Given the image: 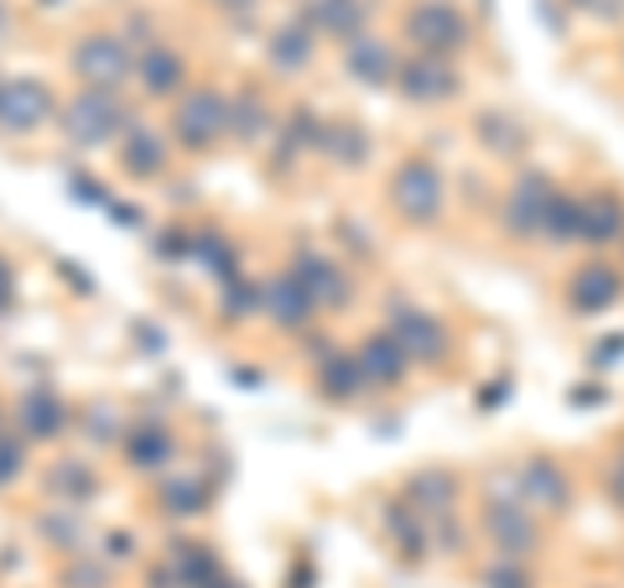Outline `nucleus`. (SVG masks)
Masks as SVG:
<instances>
[{
    "instance_id": "obj_21",
    "label": "nucleus",
    "mask_w": 624,
    "mask_h": 588,
    "mask_svg": "<svg viewBox=\"0 0 624 588\" xmlns=\"http://www.w3.org/2000/svg\"><path fill=\"white\" fill-rule=\"evenodd\" d=\"M11 308V271H5V260H0V313Z\"/></svg>"
},
{
    "instance_id": "obj_2",
    "label": "nucleus",
    "mask_w": 624,
    "mask_h": 588,
    "mask_svg": "<svg viewBox=\"0 0 624 588\" xmlns=\"http://www.w3.org/2000/svg\"><path fill=\"white\" fill-rule=\"evenodd\" d=\"M230 131V104L214 95V89H198L188 95V104L177 110V141L182 146H209Z\"/></svg>"
},
{
    "instance_id": "obj_4",
    "label": "nucleus",
    "mask_w": 624,
    "mask_h": 588,
    "mask_svg": "<svg viewBox=\"0 0 624 588\" xmlns=\"http://www.w3.org/2000/svg\"><path fill=\"white\" fill-rule=\"evenodd\" d=\"M47 110H53V95H47L37 79H21V84H5V89H0V125H5V131H32Z\"/></svg>"
},
{
    "instance_id": "obj_15",
    "label": "nucleus",
    "mask_w": 624,
    "mask_h": 588,
    "mask_svg": "<svg viewBox=\"0 0 624 588\" xmlns=\"http://www.w3.org/2000/svg\"><path fill=\"white\" fill-rule=\"evenodd\" d=\"M198 506H203V490H198V485H188V479L167 485V510H198Z\"/></svg>"
},
{
    "instance_id": "obj_7",
    "label": "nucleus",
    "mask_w": 624,
    "mask_h": 588,
    "mask_svg": "<svg viewBox=\"0 0 624 588\" xmlns=\"http://www.w3.org/2000/svg\"><path fill=\"white\" fill-rule=\"evenodd\" d=\"M21 428L32 432V437H53L63 428V401L47 391H32L21 401Z\"/></svg>"
},
{
    "instance_id": "obj_9",
    "label": "nucleus",
    "mask_w": 624,
    "mask_h": 588,
    "mask_svg": "<svg viewBox=\"0 0 624 588\" xmlns=\"http://www.w3.org/2000/svg\"><path fill=\"white\" fill-rule=\"evenodd\" d=\"M395 198L406 203V214L411 219H427L432 214V203H437V182H432L427 167H411L401 182H395Z\"/></svg>"
},
{
    "instance_id": "obj_5",
    "label": "nucleus",
    "mask_w": 624,
    "mask_h": 588,
    "mask_svg": "<svg viewBox=\"0 0 624 588\" xmlns=\"http://www.w3.org/2000/svg\"><path fill=\"white\" fill-rule=\"evenodd\" d=\"M141 79L152 95H172L177 84H182V58H177L172 47H146V58H141Z\"/></svg>"
},
{
    "instance_id": "obj_6",
    "label": "nucleus",
    "mask_w": 624,
    "mask_h": 588,
    "mask_svg": "<svg viewBox=\"0 0 624 588\" xmlns=\"http://www.w3.org/2000/svg\"><path fill=\"white\" fill-rule=\"evenodd\" d=\"M297 281H302V292H308L312 302H344V281H338V271H333L328 260H317V255H308V260L297 266Z\"/></svg>"
},
{
    "instance_id": "obj_22",
    "label": "nucleus",
    "mask_w": 624,
    "mask_h": 588,
    "mask_svg": "<svg viewBox=\"0 0 624 588\" xmlns=\"http://www.w3.org/2000/svg\"><path fill=\"white\" fill-rule=\"evenodd\" d=\"M0 26H5V11H0Z\"/></svg>"
},
{
    "instance_id": "obj_11",
    "label": "nucleus",
    "mask_w": 624,
    "mask_h": 588,
    "mask_svg": "<svg viewBox=\"0 0 624 588\" xmlns=\"http://www.w3.org/2000/svg\"><path fill=\"white\" fill-rule=\"evenodd\" d=\"M266 308H271V318H281V323H297V318H308L312 297L302 292L297 276H287V281H276L271 292H266Z\"/></svg>"
},
{
    "instance_id": "obj_1",
    "label": "nucleus",
    "mask_w": 624,
    "mask_h": 588,
    "mask_svg": "<svg viewBox=\"0 0 624 588\" xmlns=\"http://www.w3.org/2000/svg\"><path fill=\"white\" fill-rule=\"evenodd\" d=\"M120 120H125V110H120V99L110 95V89H83V95L63 110V131H68V141H78V146H99L104 136H115Z\"/></svg>"
},
{
    "instance_id": "obj_12",
    "label": "nucleus",
    "mask_w": 624,
    "mask_h": 588,
    "mask_svg": "<svg viewBox=\"0 0 624 588\" xmlns=\"http://www.w3.org/2000/svg\"><path fill=\"white\" fill-rule=\"evenodd\" d=\"M125 167H131V173H156V167H161V141H156L152 131H136L131 146H125Z\"/></svg>"
},
{
    "instance_id": "obj_14",
    "label": "nucleus",
    "mask_w": 624,
    "mask_h": 588,
    "mask_svg": "<svg viewBox=\"0 0 624 588\" xmlns=\"http://www.w3.org/2000/svg\"><path fill=\"white\" fill-rule=\"evenodd\" d=\"M349 68H359L365 79H380V68H386V53H380L375 42H365V47H354V53H349Z\"/></svg>"
},
{
    "instance_id": "obj_17",
    "label": "nucleus",
    "mask_w": 624,
    "mask_h": 588,
    "mask_svg": "<svg viewBox=\"0 0 624 588\" xmlns=\"http://www.w3.org/2000/svg\"><path fill=\"white\" fill-rule=\"evenodd\" d=\"M365 359H370V370H380V375L401 370V354H390V344H386V339H375L370 350H365Z\"/></svg>"
},
{
    "instance_id": "obj_3",
    "label": "nucleus",
    "mask_w": 624,
    "mask_h": 588,
    "mask_svg": "<svg viewBox=\"0 0 624 588\" xmlns=\"http://www.w3.org/2000/svg\"><path fill=\"white\" fill-rule=\"evenodd\" d=\"M74 68L94 84V89H115V84L125 79L131 58H125V47H120L115 37H83L74 53Z\"/></svg>"
},
{
    "instance_id": "obj_16",
    "label": "nucleus",
    "mask_w": 624,
    "mask_h": 588,
    "mask_svg": "<svg viewBox=\"0 0 624 588\" xmlns=\"http://www.w3.org/2000/svg\"><path fill=\"white\" fill-rule=\"evenodd\" d=\"M317 16L328 21V26H338V32H344V26H349V16L359 21V11H349V0H317Z\"/></svg>"
},
{
    "instance_id": "obj_18",
    "label": "nucleus",
    "mask_w": 624,
    "mask_h": 588,
    "mask_svg": "<svg viewBox=\"0 0 624 588\" xmlns=\"http://www.w3.org/2000/svg\"><path fill=\"white\" fill-rule=\"evenodd\" d=\"M16 469H21V443L0 432V485H5V479H11Z\"/></svg>"
},
{
    "instance_id": "obj_8",
    "label": "nucleus",
    "mask_w": 624,
    "mask_h": 588,
    "mask_svg": "<svg viewBox=\"0 0 624 588\" xmlns=\"http://www.w3.org/2000/svg\"><path fill=\"white\" fill-rule=\"evenodd\" d=\"M167 458H172V437H167L161 422H146V428L131 432V464L156 469V464H167Z\"/></svg>"
},
{
    "instance_id": "obj_13",
    "label": "nucleus",
    "mask_w": 624,
    "mask_h": 588,
    "mask_svg": "<svg viewBox=\"0 0 624 588\" xmlns=\"http://www.w3.org/2000/svg\"><path fill=\"white\" fill-rule=\"evenodd\" d=\"M302 58H308V32H302V26H287V32L276 37V63L297 68Z\"/></svg>"
},
{
    "instance_id": "obj_19",
    "label": "nucleus",
    "mask_w": 624,
    "mask_h": 588,
    "mask_svg": "<svg viewBox=\"0 0 624 588\" xmlns=\"http://www.w3.org/2000/svg\"><path fill=\"white\" fill-rule=\"evenodd\" d=\"M53 485H58V490H89V474L83 469H58L53 474Z\"/></svg>"
},
{
    "instance_id": "obj_10",
    "label": "nucleus",
    "mask_w": 624,
    "mask_h": 588,
    "mask_svg": "<svg viewBox=\"0 0 624 588\" xmlns=\"http://www.w3.org/2000/svg\"><path fill=\"white\" fill-rule=\"evenodd\" d=\"M411 32L427 42V47H437V42H458V16H453L448 5H422V11L411 16Z\"/></svg>"
},
{
    "instance_id": "obj_20",
    "label": "nucleus",
    "mask_w": 624,
    "mask_h": 588,
    "mask_svg": "<svg viewBox=\"0 0 624 588\" xmlns=\"http://www.w3.org/2000/svg\"><path fill=\"white\" fill-rule=\"evenodd\" d=\"M349 375H354V365H333V370H328V391L344 396V391H349Z\"/></svg>"
}]
</instances>
